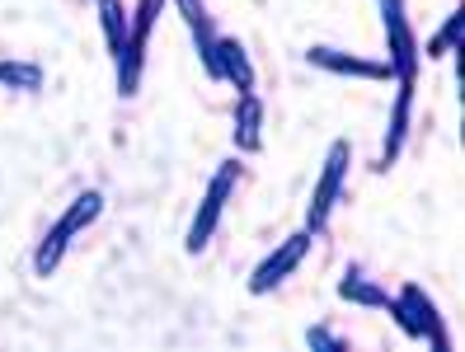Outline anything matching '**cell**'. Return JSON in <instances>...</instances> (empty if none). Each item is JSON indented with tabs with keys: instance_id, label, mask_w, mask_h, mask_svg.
Segmentation results:
<instances>
[{
	"instance_id": "6da1fadb",
	"label": "cell",
	"mask_w": 465,
	"mask_h": 352,
	"mask_svg": "<svg viewBox=\"0 0 465 352\" xmlns=\"http://www.w3.org/2000/svg\"><path fill=\"white\" fill-rule=\"evenodd\" d=\"M381 24H386V47H391V75L400 80V99L391 113V132H386V165L400 155L404 132H409V99H414V75H419V52H414V34L404 19V0H381Z\"/></svg>"
},
{
	"instance_id": "7a4b0ae2",
	"label": "cell",
	"mask_w": 465,
	"mask_h": 352,
	"mask_svg": "<svg viewBox=\"0 0 465 352\" xmlns=\"http://www.w3.org/2000/svg\"><path fill=\"white\" fill-rule=\"evenodd\" d=\"M99 211H104V198L99 193H80L75 202H66V211L57 216V226L47 230V240L38 245V259H34V268H38V278H52V268L62 263V254H66V245L85 230L90 221H99Z\"/></svg>"
},
{
	"instance_id": "3957f363",
	"label": "cell",
	"mask_w": 465,
	"mask_h": 352,
	"mask_svg": "<svg viewBox=\"0 0 465 352\" xmlns=\"http://www.w3.org/2000/svg\"><path fill=\"white\" fill-rule=\"evenodd\" d=\"M235 183H240V160L216 165L207 193H203V202H198L193 226H188V254H203V249H207V240L216 235V221H222V211H226V202H231V193H235Z\"/></svg>"
},
{
	"instance_id": "277c9868",
	"label": "cell",
	"mask_w": 465,
	"mask_h": 352,
	"mask_svg": "<svg viewBox=\"0 0 465 352\" xmlns=\"http://www.w3.org/2000/svg\"><path fill=\"white\" fill-rule=\"evenodd\" d=\"M395 324L409 334V338H423L432 343L437 352H447V329H442V315H437V306L428 301V291L404 282L400 287V301H395Z\"/></svg>"
},
{
	"instance_id": "5b68a950",
	"label": "cell",
	"mask_w": 465,
	"mask_h": 352,
	"mask_svg": "<svg viewBox=\"0 0 465 352\" xmlns=\"http://www.w3.org/2000/svg\"><path fill=\"white\" fill-rule=\"evenodd\" d=\"M165 0H142L127 24V47H123V57H118V90L123 94H136V75H142V52H146V38L155 29V15Z\"/></svg>"
},
{
	"instance_id": "8992f818",
	"label": "cell",
	"mask_w": 465,
	"mask_h": 352,
	"mask_svg": "<svg viewBox=\"0 0 465 352\" xmlns=\"http://www.w3.org/2000/svg\"><path fill=\"white\" fill-rule=\"evenodd\" d=\"M343 174H348V142H334L330 146V160H324V174L315 183V193H311V211H306V230L315 235L324 221H330V211L343 193Z\"/></svg>"
},
{
	"instance_id": "52a82bcc",
	"label": "cell",
	"mask_w": 465,
	"mask_h": 352,
	"mask_svg": "<svg viewBox=\"0 0 465 352\" xmlns=\"http://www.w3.org/2000/svg\"><path fill=\"white\" fill-rule=\"evenodd\" d=\"M306 249H311V230H296L292 240H282V245H278V249H272V254L254 268L250 291H254V296H268L272 287H282V278H292V273H296V263L306 259Z\"/></svg>"
},
{
	"instance_id": "ba28073f",
	"label": "cell",
	"mask_w": 465,
	"mask_h": 352,
	"mask_svg": "<svg viewBox=\"0 0 465 352\" xmlns=\"http://www.w3.org/2000/svg\"><path fill=\"white\" fill-rule=\"evenodd\" d=\"M179 10H183V19H188V29H193V43H198L203 71H207L212 80H226V71H222V52H216L212 19H207V10H203V0H179Z\"/></svg>"
},
{
	"instance_id": "9c48e42d",
	"label": "cell",
	"mask_w": 465,
	"mask_h": 352,
	"mask_svg": "<svg viewBox=\"0 0 465 352\" xmlns=\"http://www.w3.org/2000/svg\"><path fill=\"white\" fill-rule=\"evenodd\" d=\"M306 62H311V66H320V71H339V75H371V80L391 75V66H386V62L352 57V52H339V47H311V52H306Z\"/></svg>"
},
{
	"instance_id": "30bf717a",
	"label": "cell",
	"mask_w": 465,
	"mask_h": 352,
	"mask_svg": "<svg viewBox=\"0 0 465 352\" xmlns=\"http://www.w3.org/2000/svg\"><path fill=\"white\" fill-rule=\"evenodd\" d=\"M259 122H263V108H259V94H240L235 103V146L240 151H259Z\"/></svg>"
},
{
	"instance_id": "8fae6325",
	"label": "cell",
	"mask_w": 465,
	"mask_h": 352,
	"mask_svg": "<svg viewBox=\"0 0 465 352\" xmlns=\"http://www.w3.org/2000/svg\"><path fill=\"white\" fill-rule=\"evenodd\" d=\"M216 52H222V71H226V80H235V90H240V94H250V90H254V71H250V57H244V47H240L235 38H222V43H216Z\"/></svg>"
},
{
	"instance_id": "7c38bea8",
	"label": "cell",
	"mask_w": 465,
	"mask_h": 352,
	"mask_svg": "<svg viewBox=\"0 0 465 352\" xmlns=\"http://www.w3.org/2000/svg\"><path fill=\"white\" fill-rule=\"evenodd\" d=\"M99 24H104L108 52H114V57H123V47H127V15H123L118 0H99Z\"/></svg>"
},
{
	"instance_id": "4fadbf2b",
	"label": "cell",
	"mask_w": 465,
	"mask_h": 352,
	"mask_svg": "<svg viewBox=\"0 0 465 352\" xmlns=\"http://www.w3.org/2000/svg\"><path fill=\"white\" fill-rule=\"evenodd\" d=\"M339 291H343V301H352V306H386V291L371 287V282H362L358 273H348V278L339 282Z\"/></svg>"
},
{
	"instance_id": "5bb4252c",
	"label": "cell",
	"mask_w": 465,
	"mask_h": 352,
	"mask_svg": "<svg viewBox=\"0 0 465 352\" xmlns=\"http://www.w3.org/2000/svg\"><path fill=\"white\" fill-rule=\"evenodd\" d=\"M0 85L38 90V85H43V71H38V66H24V62H0Z\"/></svg>"
},
{
	"instance_id": "9a60e30c",
	"label": "cell",
	"mask_w": 465,
	"mask_h": 352,
	"mask_svg": "<svg viewBox=\"0 0 465 352\" xmlns=\"http://www.w3.org/2000/svg\"><path fill=\"white\" fill-rule=\"evenodd\" d=\"M456 43H460V10H456V15H447V24L432 34L428 57H447V52H456Z\"/></svg>"
},
{
	"instance_id": "2e32d148",
	"label": "cell",
	"mask_w": 465,
	"mask_h": 352,
	"mask_svg": "<svg viewBox=\"0 0 465 352\" xmlns=\"http://www.w3.org/2000/svg\"><path fill=\"white\" fill-rule=\"evenodd\" d=\"M306 343H311L315 352H324V347H330V352H334V347H339V338H334L330 329H324V324H315V329L306 334Z\"/></svg>"
}]
</instances>
